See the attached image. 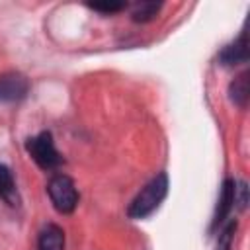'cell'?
<instances>
[{
  "mask_svg": "<svg viewBox=\"0 0 250 250\" xmlns=\"http://www.w3.org/2000/svg\"><path fill=\"white\" fill-rule=\"evenodd\" d=\"M168 174L160 172L156 174L129 203L127 207V215L129 219H145L148 215H152L160 203L164 201V197L168 195Z\"/></svg>",
  "mask_w": 250,
  "mask_h": 250,
  "instance_id": "1",
  "label": "cell"
},
{
  "mask_svg": "<svg viewBox=\"0 0 250 250\" xmlns=\"http://www.w3.org/2000/svg\"><path fill=\"white\" fill-rule=\"evenodd\" d=\"M25 150L33 158V162L43 170H55L64 162L55 146L51 131H41L35 137H29L25 141Z\"/></svg>",
  "mask_w": 250,
  "mask_h": 250,
  "instance_id": "2",
  "label": "cell"
},
{
  "mask_svg": "<svg viewBox=\"0 0 250 250\" xmlns=\"http://www.w3.org/2000/svg\"><path fill=\"white\" fill-rule=\"evenodd\" d=\"M47 193L53 207L62 215L72 213L78 205V189L66 174H55L47 184Z\"/></svg>",
  "mask_w": 250,
  "mask_h": 250,
  "instance_id": "3",
  "label": "cell"
},
{
  "mask_svg": "<svg viewBox=\"0 0 250 250\" xmlns=\"http://www.w3.org/2000/svg\"><path fill=\"white\" fill-rule=\"evenodd\" d=\"M29 94V80L21 72H4L0 74V102L14 104L23 100Z\"/></svg>",
  "mask_w": 250,
  "mask_h": 250,
  "instance_id": "4",
  "label": "cell"
},
{
  "mask_svg": "<svg viewBox=\"0 0 250 250\" xmlns=\"http://www.w3.org/2000/svg\"><path fill=\"white\" fill-rule=\"evenodd\" d=\"M246 61H248V41H246V31L242 29L240 35L232 43H229L221 49L219 62L223 66H236V64H242Z\"/></svg>",
  "mask_w": 250,
  "mask_h": 250,
  "instance_id": "5",
  "label": "cell"
},
{
  "mask_svg": "<svg viewBox=\"0 0 250 250\" xmlns=\"http://www.w3.org/2000/svg\"><path fill=\"white\" fill-rule=\"evenodd\" d=\"M234 193H236V182L227 178L221 186V193H219V203H217V211L213 217V225L211 229H217L234 209Z\"/></svg>",
  "mask_w": 250,
  "mask_h": 250,
  "instance_id": "6",
  "label": "cell"
},
{
  "mask_svg": "<svg viewBox=\"0 0 250 250\" xmlns=\"http://www.w3.org/2000/svg\"><path fill=\"white\" fill-rule=\"evenodd\" d=\"M37 250H64V230L55 223L45 225L37 238Z\"/></svg>",
  "mask_w": 250,
  "mask_h": 250,
  "instance_id": "7",
  "label": "cell"
},
{
  "mask_svg": "<svg viewBox=\"0 0 250 250\" xmlns=\"http://www.w3.org/2000/svg\"><path fill=\"white\" fill-rule=\"evenodd\" d=\"M248 96H250V88H248V70H242L240 74L234 76V80L229 84V98L234 105L238 107H246L248 105Z\"/></svg>",
  "mask_w": 250,
  "mask_h": 250,
  "instance_id": "8",
  "label": "cell"
},
{
  "mask_svg": "<svg viewBox=\"0 0 250 250\" xmlns=\"http://www.w3.org/2000/svg\"><path fill=\"white\" fill-rule=\"evenodd\" d=\"M0 197L6 199L10 205L18 203V193H16V182L12 176V170L0 162Z\"/></svg>",
  "mask_w": 250,
  "mask_h": 250,
  "instance_id": "9",
  "label": "cell"
},
{
  "mask_svg": "<svg viewBox=\"0 0 250 250\" xmlns=\"http://www.w3.org/2000/svg\"><path fill=\"white\" fill-rule=\"evenodd\" d=\"M160 8H162L160 2H158V4H156V2H139V4L133 6L131 18H133V21H137V23H146V21H150V20L156 18V14L160 12Z\"/></svg>",
  "mask_w": 250,
  "mask_h": 250,
  "instance_id": "10",
  "label": "cell"
},
{
  "mask_svg": "<svg viewBox=\"0 0 250 250\" xmlns=\"http://www.w3.org/2000/svg\"><path fill=\"white\" fill-rule=\"evenodd\" d=\"M234 232H236V221H229L227 227L219 232L215 250H230L232 248V240H234Z\"/></svg>",
  "mask_w": 250,
  "mask_h": 250,
  "instance_id": "11",
  "label": "cell"
},
{
  "mask_svg": "<svg viewBox=\"0 0 250 250\" xmlns=\"http://www.w3.org/2000/svg\"><path fill=\"white\" fill-rule=\"evenodd\" d=\"M88 6L96 12H102V14H115V12L125 10L127 2H94V4H88Z\"/></svg>",
  "mask_w": 250,
  "mask_h": 250,
  "instance_id": "12",
  "label": "cell"
},
{
  "mask_svg": "<svg viewBox=\"0 0 250 250\" xmlns=\"http://www.w3.org/2000/svg\"><path fill=\"white\" fill-rule=\"evenodd\" d=\"M246 203H248V188H246V182H238L236 184V193H234V205L244 211L246 209Z\"/></svg>",
  "mask_w": 250,
  "mask_h": 250,
  "instance_id": "13",
  "label": "cell"
}]
</instances>
